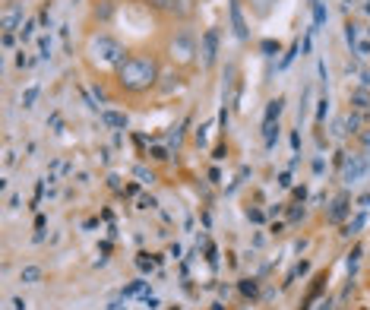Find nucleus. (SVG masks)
Returning a JSON list of instances; mask_svg holds the SVG:
<instances>
[{"instance_id":"obj_8","label":"nucleus","mask_w":370,"mask_h":310,"mask_svg":"<svg viewBox=\"0 0 370 310\" xmlns=\"http://www.w3.org/2000/svg\"><path fill=\"white\" fill-rule=\"evenodd\" d=\"M19 23H23V6H10V10H4V29L6 32H13Z\"/></svg>"},{"instance_id":"obj_10","label":"nucleus","mask_w":370,"mask_h":310,"mask_svg":"<svg viewBox=\"0 0 370 310\" xmlns=\"http://www.w3.org/2000/svg\"><path fill=\"white\" fill-rule=\"evenodd\" d=\"M352 108H358V111L370 108V92H367V89H354V92H352Z\"/></svg>"},{"instance_id":"obj_2","label":"nucleus","mask_w":370,"mask_h":310,"mask_svg":"<svg viewBox=\"0 0 370 310\" xmlns=\"http://www.w3.org/2000/svg\"><path fill=\"white\" fill-rule=\"evenodd\" d=\"M89 57L96 60L98 67H105V70L114 73L120 60L127 57V51L114 35H98V38H92V45H89Z\"/></svg>"},{"instance_id":"obj_9","label":"nucleus","mask_w":370,"mask_h":310,"mask_svg":"<svg viewBox=\"0 0 370 310\" xmlns=\"http://www.w3.org/2000/svg\"><path fill=\"white\" fill-rule=\"evenodd\" d=\"M361 174H364V161H361V155H352V161L345 165V180H358Z\"/></svg>"},{"instance_id":"obj_4","label":"nucleus","mask_w":370,"mask_h":310,"mask_svg":"<svg viewBox=\"0 0 370 310\" xmlns=\"http://www.w3.org/2000/svg\"><path fill=\"white\" fill-rule=\"evenodd\" d=\"M215 54H219V32L206 29L203 38H200V64H203V70L215 67Z\"/></svg>"},{"instance_id":"obj_5","label":"nucleus","mask_w":370,"mask_h":310,"mask_svg":"<svg viewBox=\"0 0 370 310\" xmlns=\"http://www.w3.org/2000/svg\"><path fill=\"white\" fill-rule=\"evenodd\" d=\"M348 209H352V197L348 193H339V197L333 200V206H329V222H342L348 215Z\"/></svg>"},{"instance_id":"obj_11","label":"nucleus","mask_w":370,"mask_h":310,"mask_svg":"<svg viewBox=\"0 0 370 310\" xmlns=\"http://www.w3.org/2000/svg\"><path fill=\"white\" fill-rule=\"evenodd\" d=\"M102 117H105V124H108V127H117V130H124V127H127V114H117V111H105Z\"/></svg>"},{"instance_id":"obj_6","label":"nucleus","mask_w":370,"mask_h":310,"mask_svg":"<svg viewBox=\"0 0 370 310\" xmlns=\"http://www.w3.org/2000/svg\"><path fill=\"white\" fill-rule=\"evenodd\" d=\"M146 4H149L152 10L165 13V16H184V6H180V0H146Z\"/></svg>"},{"instance_id":"obj_1","label":"nucleus","mask_w":370,"mask_h":310,"mask_svg":"<svg viewBox=\"0 0 370 310\" xmlns=\"http://www.w3.org/2000/svg\"><path fill=\"white\" fill-rule=\"evenodd\" d=\"M117 92L124 96H146L149 89H156L161 79V67L156 54L146 51H127V57L117 64V70L111 73Z\"/></svg>"},{"instance_id":"obj_12","label":"nucleus","mask_w":370,"mask_h":310,"mask_svg":"<svg viewBox=\"0 0 370 310\" xmlns=\"http://www.w3.org/2000/svg\"><path fill=\"white\" fill-rule=\"evenodd\" d=\"M38 279H42V269H38V266H25V269H23V282H29V285H35Z\"/></svg>"},{"instance_id":"obj_7","label":"nucleus","mask_w":370,"mask_h":310,"mask_svg":"<svg viewBox=\"0 0 370 310\" xmlns=\"http://www.w3.org/2000/svg\"><path fill=\"white\" fill-rule=\"evenodd\" d=\"M231 25H234V35H238L241 42H247V23H244V16H241L238 0H231Z\"/></svg>"},{"instance_id":"obj_3","label":"nucleus","mask_w":370,"mask_h":310,"mask_svg":"<svg viewBox=\"0 0 370 310\" xmlns=\"http://www.w3.org/2000/svg\"><path fill=\"white\" fill-rule=\"evenodd\" d=\"M168 51H171V60L178 67H190V64H197V60H200V42H197V35H193L190 29L174 32Z\"/></svg>"}]
</instances>
